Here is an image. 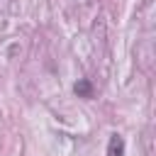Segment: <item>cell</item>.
Returning <instances> with one entry per match:
<instances>
[{
  "label": "cell",
  "mask_w": 156,
  "mask_h": 156,
  "mask_svg": "<svg viewBox=\"0 0 156 156\" xmlns=\"http://www.w3.org/2000/svg\"><path fill=\"white\" fill-rule=\"evenodd\" d=\"M73 90H76V95L78 98H93V83L90 80H78L76 85H73Z\"/></svg>",
  "instance_id": "7a4b0ae2"
},
{
  "label": "cell",
  "mask_w": 156,
  "mask_h": 156,
  "mask_svg": "<svg viewBox=\"0 0 156 156\" xmlns=\"http://www.w3.org/2000/svg\"><path fill=\"white\" fill-rule=\"evenodd\" d=\"M107 156H124V139H122L119 134H112V136H110Z\"/></svg>",
  "instance_id": "6da1fadb"
}]
</instances>
